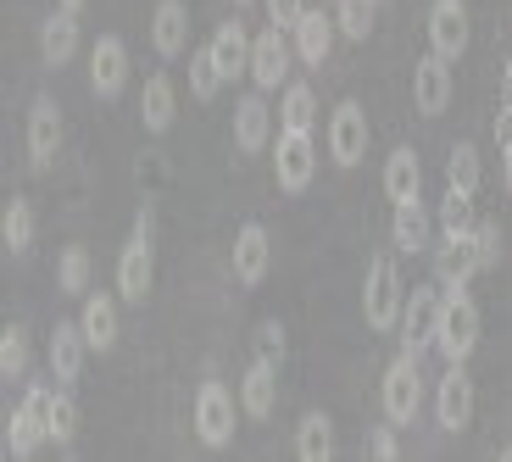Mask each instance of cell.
<instances>
[{
  "label": "cell",
  "mask_w": 512,
  "mask_h": 462,
  "mask_svg": "<svg viewBox=\"0 0 512 462\" xmlns=\"http://www.w3.org/2000/svg\"><path fill=\"white\" fill-rule=\"evenodd\" d=\"M401 307H407V284H401L396 257L384 251V257L368 262V279H362V318H368L373 334H390L401 329Z\"/></svg>",
  "instance_id": "1"
},
{
  "label": "cell",
  "mask_w": 512,
  "mask_h": 462,
  "mask_svg": "<svg viewBox=\"0 0 512 462\" xmlns=\"http://www.w3.org/2000/svg\"><path fill=\"white\" fill-rule=\"evenodd\" d=\"M435 351L446 362H468L479 351V307L468 296V284H446L440 301V329H435Z\"/></svg>",
  "instance_id": "2"
},
{
  "label": "cell",
  "mask_w": 512,
  "mask_h": 462,
  "mask_svg": "<svg viewBox=\"0 0 512 462\" xmlns=\"http://www.w3.org/2000/svg\"><path fill=\"white\" fill-rule=\"evenodd\" d=\"M151 284H156V251H151V206H145L140 218H134V234H128L123 257H117V296L145 307Z\"/></svg>",
  "instance_id": "3"
},
{
  "label": "cell",
  "mask_w": 512,
  "mask_h": 462,
  "mask_svg": "<svg viewBox=\"0 0 512 462\" xmlns=\"http://www.w3.org/2000/svg\"><path fill=\"white\" fill-rule=\"evenodd\" d=\"M318 173V145H312V129H279V145H273V179H279L284 195H301Z\"/></svg>",
  "instance_id": "4"
},
{
  "label": "cell",
  "mask_w": 512,
  "mask_h": 462,
  "mask_svg": "<svg viewBox=\"0 0 512 462\" xmlns=\"http://www.w3.org/2000/svg\"><path fill=\"white\" fill-rule=\"evenodd\" d=\"M435 418L446 435H462L474 424V379H468V362H451L446 379L435 385Z\"/></svg>",
  "instance_id": "5"
},
{
  "label": "cell",
  "mask_w": 512,
  "mask_h": 462,
  "mask_svg": "<svg viewBox=\"0 0 512 462\" xmlns=\"http://www.w3.org/2000/svg\"><path fill=\"white\" fill-rule=\"evenodd\" d=\"M451 67H457V62H446V56H435V51L412 67V106H418V117H440L451 106V95H457Z\"/></svg>",
  "instance_id": "6"
},
{
  "label": "cell",
  "mask_w": 512,
  "mask_h": 462,
  "mask_svg": "<svg viewBox=\"0 0 512 462\" xmlns=\"http://www.w3.org/2000/svg\"><path fill=\"white\" fill-rule=\"evenodd\" d=\"M195 435H201V446L223 451L234 440V396L218 385V379H206L201 396H195Z\"/></svg>",
  "instance_id": "7"
},
{
  "label": "cell",
  "mask_w": 512,
  "mask_h": 462,
  "mask_svg": "<svg viewBox=\"0 0 512 462\" xmlns=\"http://www.w3.org/2000/svg\"><path fill=\"white\" fill-rule=\"evenodd\" d=\"M423 407V379H418V357H407L401 351L396 362H390V373H384V418L390 424H412Z\"/></svg>",
  "instance_id": "8"
},
{
  "label": "cell",
  "mask_w": 512,
  "mask_h": 462,
  "mask_svg": "<svg viewBox=\"0 0 512 462\" xmlns=\"http://www.w3.org/2000/svg\"><path fill=\"white\" fill-rule=\"evenodd\" d=\"M440 290H412L407 307H401V346H407V357H423V351L435 346V329H440Z\"/></svg>",
  "instance_id": "9"
},
{
  "label": "cell",
  "mask_w": 512,
  "mask_h": 462,
  "mask_svg": "<svg viewBox=\"0 0 512 462\" xmlns=\"http://www.w3.org/2000/svg\"><path fill=\"white\" fill-rule=\"evenodd\" d=\"M329 156L340 167H357L368 156V112L357 101H340L329 117Z\"/></svg>",
  "instance_id": "10"
},
{
  "label": "cell",
  "mask_w": 512,
  "mask_h": 462,
  "mask_svg": "<svg viewBox=\"0 0 512 462\" xmlns=\"http://www.w3.org/2000/svg\"><path fill=\"white\" fill-rule=\"evenodd\" d=\"M429 51L446 56V62H462V51H468V6L462 0L429 6Z\"/></svg>",
  "instance_id": "11"
},
{
  "label": "cell",
  "mask_w": 512,
  "mask_h": 462,
  "mask_svg": "<svg viewBox=\"0 0 512 462\" xmlns=\"http://www.w3.org/2000/svg\"><path fill=\"white\" fill-rule=\"evenodd\" d=\"M290 28H262L251 45V78H256V90H279L284 78H290Z\"/></svg>",
  "instance_id": "12"
},
{
  "label": "cell",
  "mask_w": 512,
  "mask_h": 462,
  "mask_svg": "<svg viewBox=\"0 0 512 462\" xmlns=\"http://www.w3.org/2000/svg\"><path fill=\"white\" fill-rule=\"evenodd\" d=\"M128 84V51H123V39L117 34H101L95 39V51H90V90L101 95V101H117Z\"/></svg>",
  "instance_id": "13"
},
{
  "label": "cell",
  "mask_w": 512,
  "mask_h": 462,
  "mask_svg": "<svg viewBox=\"0 0 512 462\" xmlns=\"http://www.w3.org/2000/svg\"><path fill=\"white\" fill-rule=\"evenodd\" d=\"M273 268V240L262 223H245L240 234H234V279L245 284V290H256V284L268 279Z\"/></svg>",
  "instance_id": "14"
},
{
  "label": "cell",
  "mask_w": 512,
  "mask_h": 462,
  "mask_svg": "<svg viewBox=\"0 0 512 462\" xmlns=\"http://www.w3.org/2000/svg\"><path fill=\"white\" fill-rule=\"evenodd\" d=\"M262 95H268V90L245 95V101L234 106V151H240V156H256V151H268V145H273V112H268Z\"/></svg>",
  "instance_id": "15"
},
{
  "label": "cell",
  "mask_w": 512,
  "mask_h": 462,
  "mask_svg": "<svg viewBox=\"0 0 512 462\" xmlns=\"http://www.w3.org/2000/svg\"><path fill=\"white\" fill-rule=\"evenodd\" d=\"M56 151H62V112H56L51 95H39V101L28 106V156H34V167L45 173V167L56 162Z\"/></svg>",
  "instance_id": "16"
},
{
  "label": "cell",
  "mask_w": 512,
  "mask_h": 462,
  "mask_svg": "<svg viewBox=\"0 0 512 462\" xmlns=\"http://www.w3.org/2000/svg\"><path fill=\"white\" fill-rule=\"evenodd\" d=\"M151 45L162 62H179L184 51H190V6L184 0H162L151 17Z\"/></svg>",
  "instance_id": "17"
},
{
  "label": "cell",
  "mask_w": 512,
  "mask_h": 462,
  "mask_svg": "<svg viewBox=\"0 0 512 462\" xmlns=\"http://www.w3.org/2000/svg\"><path fill=\"white\" fill-rule=\"evenodd\" d=\"M273 401H279V362H262L256 357L251 368H245V385H240V407L245 418H273Z\"/></svg>",
  "instance_id": "18"
},
{
  "label": "cell",
  "mask_w": 512,
  "mask_h": 462,
  "mask_svg": "<svg viewBox=\"0 0 512 462\" xmlns=\"http://www.w3.org/2000/svg\"><path fill=\"white\" fill-rule=\"evenodd\" d=\"M84 351H90L84 329H78V323H56V334H51V373H56V385H78V373H84Z\"/></svg>",
  "instance_id": "19"
},
{
  "label": "cell",
  "mask_w": 512,
  "mask_h": 462,
  "mask_svg": "<svg viewBox=\"0 0 512 462\" xmlns=\"http://www.w3.org/2000/svg\"><path fill=\"white\" fill-rule=\"evenodd\" d=\"M173 117H179L173 78H167V73H151V78H145V95H140V123H145L151 134H167V129H173Z\"/></svg>",
  "instance_id": "20"
},
{
  "label": "cell",
  "mask_w": 512,
  "mask_h": 462,
  "mask_svg": "<svg viewBox=\"0 0 512 462\" xmlns=\"http://www.w3.org/2000/svg\"><path fill=\"white\" fill-rule=\"evenodd\" d=\"M474 273H479L474 234H446V245L435 251V279L440 284H468Z\"/></svg>",
  "instance_id": "21"
},
{
  "label": "cell",
  "mask_w": 512,
  "mask_h": 462,
  "mask_svg": "<svg viewBox=\"0 0 512 462\" xmlns=\"http://www.w3.org/2000/svg\"><path fill=\"white\" fill-rule=\"evenodd\" d=\"M73 51H78V17L56 6L45 17V28H39V56H45V67H62V62H73Z\"/></svg>",
  "instance_id": "22"
},
{
  "label": "cell",
  "mask_w": 512,
  "mask_h": 462,
  "mask_svg": "<svg viewBox=\"0 0 512 462\" xmlns=\"http://www.w3.org/2000/svg\"><path fill=\"white\" fill-rule=\"evenodd\" d=\"M251 45H256V39L245 34V23H223L218 34H212V62L223 67V78L251 73Z\"/></svg>",
  "instance_id": "23"
},
{
  "label": "cell",
  "mask_w": 512,
  "mask_h": 462,
  "mask_svg": "<svg viewBox=\"0 0 512 462\" xmlns=\"http://www.w3.org/2000/svg\"><path fill=\"white\" fill-rule=\"evenodd\" d=\"M423 190V167H418V151L412 145H396L390 162H384V195L390 201H412Z\"/></svg>",
  "instance_id": "24"
},
{
  "label": "cell",
  "mask_w": 512,
  "mask_h": 462,
  "mask_svg": "<svg viewBox=\"0 0 512 462\" xmlns=\"http://www.w3.org/2000/svg\"><path fill=\"white\" fill-rule=\"evenodd\" d=\"M90 351H112L117 346V301L112 296H84V318H78Z\"/></svg>",
  "instance_id": "25"
},
{
  "label": "cell",
  "mask_w": 512,
  "mask_h": 462,
  "mask_svg": "<svg viewBox=\"0 0 512 462\" xmlns=\"http://www.w3.org/2000/svg\"><path fill=\"white\" fill-rule=\"evenodd\" d=\"M334 28H340V23H329L323 12H307L301 23L290 28V34H295V51H301V62H312V67L329 62V51H334Z\"/></svg>",
  "instance_id": "26"
},
{
  "label": "cell",
  "mask_w": 512,
  "mask_h": 462,
  "mask_svg": "<svg viewBox=\"0 0 512 462\" xmlns=\"http://www.w3.org/2000/svg\"><path fill=\"white\" fill-rule=\"evenodd\" d=\"M390 240H396V251H429V206H423L418 195H412V201H396Z\"/></svg>",
  "instance_id": "27"
},
{
  "label": "cell",
  "mask_w": 512,
  "mask_h": 462,
  "mask_svg": "<svg viewBox=\"0 0 512 462\" xmlns=\"http://www.w3.org/2000/svg\"><path fill=\"white\" fill-rule=\"evenodd\" d=\"M295 457H301V462H329L334 457L329 412H307V418H301V429H295Z\"/></svg>",
  "instance_id": "28"
},
{
  "label": "cell",
  "mask_w": 512,
  "mask_h": 462,
  "mask_svg": "<svg viewBox=\"0 0 512 462\" xmlns=\"http://www.w3.org/2000/svg\"><path fill=\"white\" fill-rule=\"evenodd\" d=\"M0 240H6L12 257H28V251H34V206H28V201L6 206V218H0Z\"/></svg>",
  "instance_id": "29"
},
{
  "label": "cell",
  "mask_w": 512,
  "mask_h": 462,
  "mask_svg": "<svg viewBox=\"0 0 512 462\" xmlns=\"http://www.w3.org/2000/svg\"><path fill=\"white\" fill-rule=\"evenodd\" d=\"M440 229L446 234H474L479 218H474V190H457L446 184V201H440Z\"/></svg>",
  "instance_id": "30"
},
{
  "label": "cell",
  "mask_w": 512,
  "mask_h": 462,
  "mask_svg": "<svg viewBox=\"0 0 512 462\" xmlns=\"http://www.w3.org/2000/svg\"><path fill=\"white\" fill-rule=\"evenodd\" d=\"M279 123L284 129H312V123H318V95H312V84H290V90H284Z\"/></svg>",
  "instance_id": "31"
},
{
  "label": "cell",
  "mask_w": 512,
  "mask_h": 462,
  "mask_svg": "<svg viewBox=\"0 0 512 462\" xmlns=\"http://www.w3.org/2000/svg\"><path fill=\"white\" fill-rule=\"evenodd\" d=\"M56 284H62V296H90V251H84V245H67L62 251Z\"/></svg>",
  "instance_id": "32"
},
{
  "label": "cell",
  "mask_w": 512,
  "mask_h": 462,
  "mask_svg": "<svg viewBox=\"0 0 512 462\" xmlns=\"http://www.w3.org/2000/svg\"><path fill=\"white\" fill-rule=\"evenodd\" d=\"M223 84H229V78H223V67L212 62V45H206V51H195L190 56V95H195V101H212Z\"/></svg>",
  "instance_id": "33"
},
{
  "label": "cell",
  "mask_w": 512,
  "mask_h": 462,
  "mask_svg": "<svg viewBox=\"0 0 512 462\" xmlns=\"http://www.w3.org/2000/svg\"><path fill=\"white\" fill-rule=\"evenodd\" d=\"M28 368V334L23 323H6V334H0V379L12 385V379H23Z\"/></svg>",
  "instance_id": "34"
},
{
  "label": "cell",
  "mask_w": 512,
  "mask_h": 462,
  "mask_svg": "<svg viewBox=\"0 0 512 462\" xmlns=\"http://www.w3.org/2000/svg\"><path fill=\"white\" fill-rule=\"evenodd\" d=\"M446 184H457V190H479V145H474V140H457V145H451Z\"/></svg>",
  "instance_id": "35"
},
{
  "label": "cell",
  "mask_w": 512,
  "mask_h": 462,
  "mask_svg": "<svg viewBox=\"0 0 512 462\" xmlns=\"http://www.w3.org/2000/svg\"><path fill=\"white\" fill-rule=\"evenodd\" d=\"M28 418V424L39 429V435L51 440V412H56V390L51 385H28V396H23V407H17Z\"/></svg>",
  "instance_id": "36"
},
{
  "label": "cell",
  "mask_w": 512,
  "mask_h": 462,
  "mask_svg": "<svg viewBox=\"0 0 512 462\" xmlns=\"http://www.w3.org/2000/svg\"><path fill=\"white\" fill-rule=\"evenodd\" d=\"M373 17H379V0H340V34L346 39H368Z\"/></svg>",
  "instance_id": "37"
},
{
  "label": "cell",
  "mask_w": 512,
  "mask_h": 462,
  "mask_svg": "<svg viewBox=\"0 0 512 462\" xmlns=\"http://www.w3.org/2000/svg\"><path fill=\"white\" fill-rule=\"evenodd\" d=\"M39 446H45V435H39V429L28 424L23 412H12V418H6V457L23 462V457H34Z\"/></svg>",
  "instance_id": "38"
},
{
  "label": "cell",
  "mask_w": 512,
  "mask_h": 462,
  "mask_svg": "<svg viewBox=\"0 0 512 462\" xmlns=\"http://www.w3.org/2000/svg\"><path fill=\"white\" fill-rule=\"evenodd\" d=\"M78 435V401L67 396V390H56V412H51V440L56 446H67V440Z\"/></svg>",
  "instance_id": "39"
},
{
  "label": "cell",
  "mask_w": 512,
  "mask_h": 462,
  "mask_svg": "<svg viewBox=\"0 0 512 462\" xmlns=\"http://www.w3.org/2000/svg\"><path fill=\"white\" fill-rule=\"evenodd\" d=\"M474 251H479V273L501 268V223H479L474 229Z\"/></svg>",
  "instance_id": "40"
},
{
  "label": "cell",
  "mask_w": 512,
  "mask_h": 462,
  "mask_svg": "<svg viewBox=\"0 0 512 462\" xmlns=\"http://www.w3.org/2000/svg\"><path fill=\"white\" fill-rule=\"evenodd\" d=\"M256 357H262V362H284V329H279V323H256Z\"/></svg>",
  "instance_id": "41"
},
{
  "label": "cell",
  "mask_w": 512,
  "mask_h": 462,
  "mask_svg": "<svg viewBox=\"0 0 512 462\" xmlns=\"http://www.w3.org/2000/svg\"><path fill=\"white\" fill-rule=\"evenodd\" d=\"M268 17L279 28H295L301 17H307V0H268Z\"/></svg>",
  "instance_id": "42"
},
{
  "label": "cell",
  "mask_w": 512,
  "mask_h": 462,
  "mask_svg": "<svg viewBox=\"0 0 512 462\" xmlns=\"http://www.w3.org/2000/svg\"><path fill=\"white\" fill-rule=\"evenodd\" d=\"M496 134L512 140V56H507V73H501V117H496Z\"/></svg>",
  "instance_id": "43"
},
{
  "label": "cell",
  "mask_w": 512,
  "mask_h": 462,
  "mask_svg": "<svg viewBox=\"0 0 512 462\" xmlns=\"http://www.w3.org/2000/svg\"><path fill=\"white\" fill-rule=\"evenodd\" d=\"M396 429H401V424H384V429H373V457H379V462H396V457H401V446H396Z\"/></svg>",
  "instance_id": "44"
},
{
  "label": "cell",
  "mask_w": 512,
  "mask_h": 462,
  "mask_svg": "<svg viewBox=\"0 0 512 462\" xmlns=\"http://www.w3.org/2000/svg\"><path fill=\"white\" fill-rule=\"evenodd\" d=\"M501 184H507V195H512V140L501 145Z\"/></svg>",
  "instance_id": "45"
},
{
  "label": "cell",
  "mask_w": 512,
  "mask_h": 462,
  "mask_svg": "<svg viewBox=\"0 0 512 462\" xmlns=\"http://www.w3.org/2000/svg\"><path fill=\"white\" fill-rule=\"evenodd\" d=\"M56 6H62V12H73V17L84 12V0H56Z\"/></svg>",
  "instance_id": "46"
},
{
  "label": "cell",
  "mask_w": 512,
  "mask_h": 462,
  "mask_svg": "<svg viewBox=\"0 0 512 462\" xmlns=\"http://www.w3.org/2000/svg\"><path fill=\"white\" fill-rule=\"evenodd\" d=\"M234 6H251V0H234Z\"/></svg>",
  "instance_id": "47"
},
{
  "label": "cell",
  "mask_w": 512,
  "mask_h": 462,
  "mask_svg": "<svg viewBox=\"0 0 512 462\" xmlns=\"http://www.w3.org/2000/svg\"><path fill=\"white\" fill-rule=\"evenodd\" d=\"M379 6H384V0H379Z\"/></svg>",
  "instance_id": "48"
}]
</instances>
